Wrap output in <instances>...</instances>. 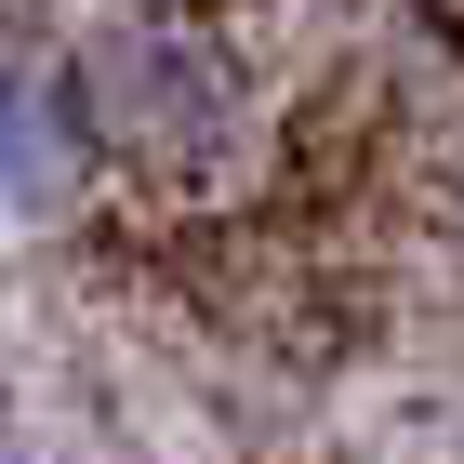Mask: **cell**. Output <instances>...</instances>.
<instances>
[{"instance_id": "obj_1", "label": "cell", "mask_w": 464, "mask_h": 464, "mask_svg": "<svg viewBox=\"0 0 464 464\" xmlns=\"http://www.w3.org/2000/svg\"><path fill=\"white\" fill-rule=\"evenodd\" d=\"M80 120H93V160L146 186H226L252 160V80L226 53V27L199 14H107V27L67 53Z\"/></svg>"}, {"instance_id": "obj_2", "label": "cell", "mask_w": 464, "mask_h": 464, "mask_svg": "<svg viewBox=\"0 0 464 464\" xmlns=\"http://www.w3.org/2000/svg\"><path fill=\"white\" fill-rule=\"evenodd\" d=\"M93 120H80V80L40 67V53H0V239H40L93 199Z\"/></svg>"}, {"instance_id": "obj_3", "label": "cell", "mask_w": 464, "mask_h": 464, "mask_svg": "<svg viewBox=\"0 0 464 464\" xmlns=\"http://www.w3.org/2000/svg\"><path fill=\"white\" fill-rule=\"evenodd\" d=\"M0 464H40V438H27V411L0 398Z\"/></svg>"}]
</instances>
